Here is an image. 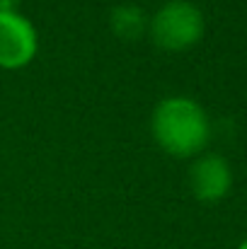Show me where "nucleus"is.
<instances>
[{"label":"nucleus","mask_w":247,"mask_h":249,"mask_svg":"<svg viewBox=\"0 0 247 249\" xmlns=\"http://www.w3.org/2000/svg\"><path fill=\"white\" fill-rule=\"evenodd\" d=\"M151 131L167 155L194 158L206 148L211 124L201 104L191 97H167L153 111Z\"/></svg>","instance_id":"obj_1"},{"label":"nucleus","mask_w":247,"mask_h":249,"mask_svg":"<svg viewBox=\"0 0 247 249\" xmlns=\"http://www.w3.org/2000/svg\"><path fill=\"white\" fill-rule=\"evenodd\" d=\"M148 34L163 51H187L204 36V15L189 0H170L148 22Z\"/></svg>","instance_id":"obj_2"},{"label":"nucleus","mask_w":247,"mask_h":249,"mask_svg":"<svg viewBox=\"0 0 247 249\" xmlns=\"http://www.w3.org/2000/svg\"><path fill=\"white\" fill-rule=\"evenodd\" d=\"M39 51V34L34 24L17 10L0 12V68H27Z\"/></svg>","instance_id":"obj_3"},{"label":"nucleus","mask_w":247,"mask_h":249,"mask_svg":"<svg viewBox=\"0 0 247 249\" xmlns=\"http://www.w3.org/2000/svg\"><path fill=\"white\" fill-rule=\"evenodd\" d=\"M189 186L201 203H218L233 186V169L218 153L199 155L189 169Z\"/></svg>","instance_id":"obj_4"},{"label":"nucleus","mask_w":247,"mask_h":249,"mask_svg":"<svg viewBox=\"0 0 247 249\" xmlns=\"http://www.w3.org/2000/svg\"><path fill=\"white\" fill-rule=\"evenodd\" d=\"M148 15L143 12V7L124 2L116 5L109 15V29L116 39L121 41H138L143 39V34L148 32Z\"/></svg>","instance_id":"obj_5"},{"label":"nucleus","mask_w":247,"mask_h":249,"mask_svg":"<svg viewBox=\"0 0 247 249\" xmlns=\"http://www.w3.org/2000/svg\"><path fill=\"white\" fill-rule=\"evenodd\" d=\"M238 249H247V240H245V242H240V247H238Z\"/></svg>","instance_id":"obj_6"}]
</instances>
